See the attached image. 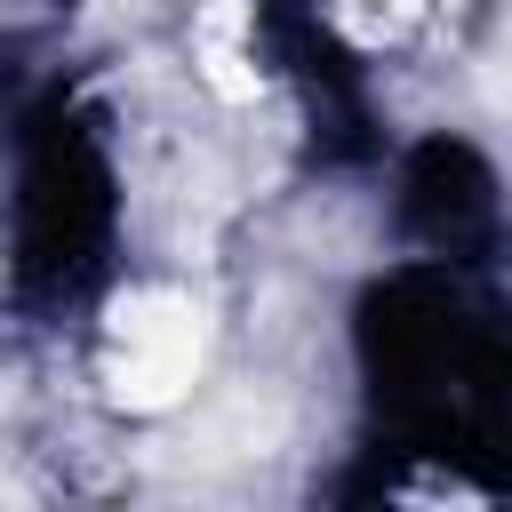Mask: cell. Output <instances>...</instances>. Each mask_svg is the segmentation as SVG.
<instances>
[{
	"instance_id": "obj_2",
	"label": "cell",
	"mask_w": 512,
	"mask_h": 512,
	"mask_svg": "<svg viewBox=\"0 0 512 512\" xmlns=\"http://www.w3.org/2000/svg\"><path fill=\"white\" fill-rule=\"evenodd\" d=\"M192 56H200L216 96H232V104L256 96V72H248V48H240V0H208V16L192 32Z\"/></svg>"
},
{
	"instance_id": "obj_1",
	"label": "cell",
	"mask_w": 512,
	"mask_h": 512,
	"mask_svg": "<svg viewBox=\"0 0 512 512\" xmlns=\"http://www.w3.org/2000/svg\"><path fill=\"white\" fill-rule=\"evenodd\" d=\"M208 360V312L184 288H136L112 304V336H104V392L136 416H160L192 392Z\"/></svg>"
}]
</instances>
